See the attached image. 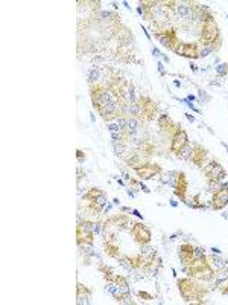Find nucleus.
<instances>
[{
    "label": "nucleus",
    "mask_w": 228,
    "mask_h": 305,
    "mask_svg": "<svg viewBox=\"0 0 228 305\" xmlns=\"http://www.w3.org/2000/svg\"><path fill=\"white\" fill-rule=\"evenodd\" d=\"M195 202H199V196H196V197H195ZM195 206H196V207H202V204H198V203H195Z\"/></svg>",
    "instance_id": "27"
},
{
    "label": "nucleus",
    "mask_w": 228,
    "mask_h": 305,
    "mask_svg": "<svg viewBox=\"0 0 228 305\" xmlns=\"http://www.w3.org/2000/svg\"><path fill=\"white\" fill-rule=\"evenodd\" d=\"M204 176H205V179L210 185H215L219 180H222L227 176V173L218 160H212L210 163H207L204 166Z\"/></svg>",
    "instance_id": "10"
},
{
    "label": "nucleus",
    "mask_w": 228,
    "mask_h": 305,
    "mask_svg": "<svg viewBox=\"0 0 228 305\" xmlns=\"http://www.w3.org/2000/svg\"><path fill=\"white\" fill-rule=\"evenodd\" d=\"M130 224V217L123 215V214H116L111 215L110 218H107L105 224H103V237L105 238H113L116 237L117 231L125 229Z\"/></svg>",
    "instance_id": "8"
},
{
    "label": "nucleus",
    "mask_w": 228,
    "mask_h": 305,
    "mask_svg": "<svg viewBox=\"0 0 228 305\" xmlns=\"http://www.w3.org/2000/svg\"><path fill=\"white\" fill-rule=\"evenodd\" d=\"M137 115H138L140 121H144V122L154 121L158 115V107L149 97L141 95L137 100Z\"/></svg>",
    "instance_id": "7"
},
{
    "label": "nucleus",
    "mask_w": 228,
    "mask_h": 305,
    "mask_svg": "<svg viewBox=\"0 0 228 305\" xmlns=\"http://www.w3.org/2000/svg\"><path fill=\"white\" fill-rule=\"evenodd\" d=\"M181 296L187 301V302H198L202 304L204 302V296L207 295V290L201 285H198L193 278H181L177 282Z\"/></svg>",
    "instance_id": "2"
},
{
    "label": "nucleus",
    "mask_w": 228,
    "mask_h": 305,
    "mask_svg": "<svg viewBox=\"0 0 228 305\" xmlns=\"http://www.w3.org/2000/svg\"><path fill=\"white\" fill-rule=\"evenodd\" d=\"M228 204V185L218 188L212 196V207L215 211H221Z\"/></svg>",
    "instance_id": "14"
},
{
    "label": "nucleus",
    "mask_w": 228,
    "mask_h": 305,
    "mask_svg": "<svg viewBox=\"0 0 228 305\" xmlns=\"http://www.w3.org/2000/svg\"><path fill=\"white\" fill-rule=\"evenodd\" d=\"M158 127L161 128L163 133H166V135H169V136H174L175 131L178 130V127L175 125V122H174L168 115H161V116L158 118Z\"/></svg>",
    "instance_id": "19"
},
{
    "label": "nucleus",
    "mask_w": 228,
    "mask_h": 305,
    "mask_svg": "<svg viewBox=\"0 0 228 305\" xmlns=\"http://www.w3.org/2000/svg\"><path fill=\"white\" fill-rule=\"evenodd\" d=\"M187 273L190 275V278L198 279V281H212L215 278V270L212 269V265L209 264L205 256L196 258L187 267Z\"/></svg>",
    "instance_id": "4"
},
{
    "label": "nucleus",
    "mask_w": 228,
    "mask_h": 305,
    "mask_svg": "<svg viewBox=\"0 0 228 305\" xmlns=\"http://www.w3.org/2000/svg\"><path fill=\"white\" fill-rule=\"evenodd\" d=\"M187 189H189V180L184 171H180L177 174V182H175V196L181 200L185 202V196H187Z\"/></svg>",
    "instance_id": "16"
},
{
    "label": "nucleus",
    "mask_w": 228,
    "mask_h": 305,
    "mask_svg": "<svg viewBox=\"0 0 228 305\" xmlns=\"http://www.w3.org/2000/svg\"><path fill=\"white\" fill-rule=\"evenodd\" d=\"M130 234L133 235V238H134V241H136L138 246H146V244H149V241H151V238H152V234H151V231L143 224V223H136V224H133L131 226V229H130Z\"/></svg>",
    "instance_id": "11"
},
{
    "label": "nucleus",
    "mask_w": 228,
    "mask_h": 305,
    "mask_svg": "<svg viewBox=\"0 0 228 305\" xmlns=\"http://www.w3.org/2000/svg\"><path fill=\"white\" fill-rule=\"evenodd\" d=\"M154 151H155V147H154V144L151 141H143L138 145V153L141 156H151V154H154Z\"/></svg>",
    "instance_id": "22"
},
{
    "label": "nucleus",
    "mask_w": 228,
    "mask_h": 305,
    "mask_svg": "<svg viewBox=\"0 0 228 305\" xmlns=\"http://www.w3.org/2000/svg\"><path fill=\"white\" fill-rule=\"evenodd\" d=\"M219 39V28L212 15L204 17V22L201 25V32H199V43L204 48H212L213 43Z\"/></svg>",
    "instance_id": "5"
},
{
    "label": "nucleus",
    "mask_w": 228,
    "mask_h": 305,
    "mask_svg": "<svg viewBox=\"0 0 228 305\" xmlns=\"http://www.w3.org/2000/svg\"><path fill=\"white\" fill-rule=\"evenodd\" d=\"M138 298H141L143 301H152L154 298L149 295V293H146V292H138Z\"/></svg>",
    "instance_id": "24"
},
{
    "label": "nucleus",
    "mask_w": 228,
    "mask_h": 305,
    "mask_svg": "<svg viewBox=\"0 0 228 305\" xmlns=\"http://www.w3.org/2000/svg\"><path fill=\"white\" fill-rule=\"evenodd\" d=\"M205 159H207V150L201 145H193V148L190 151V160L196 166H204Z\"/></svg>",
    "instance_id": "20"
},
{
    "label": "nucleus",
    "mask_w": 228,
    "mask_h": 305,
    "mask_svg": "<svg viewBox=\"0 0 228 305\" xmlns=\"http://www.w3.org/2000/svg\"><path fill=\"white\" fill-rule=\"evenodd\" d=\"M174 52H175L177 55H181V56H185V58H192V60H195V58L199 56V49H198L196 43L180 42V43L175 46Z\"/></svg>",
    "instance_id": "15"
},
{
    "label": "nucleus",
    "mask_w": 228,
    "mask_h": 305,
    "mask_svg": "<svg viewBox=\"0 0 228 305\" xmlns=\"http://www.w3.org/2000/svg\"><path fill=\"white\" fill-rule=\"evenodd\" d=\"M161 166L158 165V163H149V162H146V163H143L141 166H138L136 168V173L137 176L140 177V179H143V180H149V179H154V177H157L158 174H161Z\"/></svg>",
    "instance_id": "12"
},
{
    "label": "nucleus",
    "mask_w": 228,
    "mask_h": 305,
    "mask_svg": "<svg viewBox=\"0 0 228 305\" xmlns=\"http://www.w3.org/2000/svg\"><path fill=\"white\" fill-rule=\"evenodd\" d=\"M91 101L105 121H111L125 115V105L107 87V84L96 83L91 86Z\"/></svg>",
    "instance_id": "1"
},
{
    "label": "nucleus",
    "mask_w": 228,
    "mask_h": 305,
    "mask_svg": "<svg viewBox=\"0 0 228 305\" xmlns=\"http://www.w3.org/2000/svg\"><path fill=\"white\" fill-rule=\"evenodd\" d=\"M189 142V136L185 133V130H182L181 127H178V130L175 131V135L172 136V142H171V151L175 156H180L184 147Z\"/></svg>",
    "instance_id": "13"
},
{
    "label": "nucleus",
    "mask_w": 228,
    "mask_h": 305,
    "mask_svg": "<svg viewBox=\"0 0 228 305\" xmlns=\"http://www.w3.org/2000/svg\"><path fill=\"white\" fill-rule=\"evenodd\" d=\"M78 244L79 246H91L94 241V224L91 221H81L76 229Z\"/></svg>",
    "instance_id": "9"
},
{
    "label": "nucleus",
    "mask_w": 228,
    "mask_h": 305,
    "mask_svg": "<svg viewBox=\"0 0 228 305\" xmlns=\"http://www.w3.org/2000/svg\"><path fill=\"white\" fill-rule=\"evenodd\" d=\"M103 249H105V254L114 259H119L122 256V252H120V246L117 244V240L116 237L113 238H105L103 241Z\"/></svg>",
    "instance_id": "18"
},
{
    "label": "nucleus",
    "mask_w": 228,
    "mask_h": 305,
    "mask_svg": "<svg viewBox=\"0 0 228 305\" xmlns=\"http://www.w3.org/2000/svg\"><path fill=\"white\" fill-rule=\"evenodd\" d=\"M221 292H222L224 295H227L228 293V282L225 284V285H224V287H222V289H221Z\"/></svg>",
    "instance_id": "26"
},
{
    "label": "nucleus",
    "mask_w": 228,
    "mask_h": 305,
    "mask_svg": "<svg viewBox=\"0 0 228 305\" xmlns=\"http://www.w3.org/2000/svg\"><path fill=\"white\" fill-rule=\"evenodd\" d=\"M91 295V290L90 289H87L86 285H82V284H78V302H82V299H89Z\"/></svg>",
    "instance_id": "23"
},
{
    "label": "nucleus",
    "mask_w": 228,
    "mask_h": 305,
    "mask_svg": "<svg viewBox=\"0 0 228 305\" xmlns=\"http://www.w3.org/2000/svg\"><path fill=\"white\" fill-rule=\"evenodd\" d=\"M180 259H181L182 265L187 269L196 259V256H195V247L192 244H189V243L181 244V247H180Z\"/></svg>",
    "instance_id": "17"
},
{
    "label": "nucleus",
    "mask_w": 228,
    "mask_h": 305,
    "mask_svg": "<svg viewBox=\"0 0 228 305\" xmlns=\"http://www.w3.org/2000/svg\"><path fill=\"white\" fill-rule=\"evenodd\" d=\"M125 261L128 262V265L134 270H144L146 265V255L144 254H134L128 255L125 258Z\"/></svg>",
    "instance_id": "21"
},
{
    "label": "nucleus",
    "mask_w": 228,
    "mask_h": 305,
    "mask_svg": "<svg viewBox=\"0 0 228 305\" xmlns=\"http://www.w3.org/2000/svg\"><path fill=\"white\" fill-rule=\"evenodd\" d=\"M78 159H79V160H81V159H82V160H84V159H86V154H84V151H81V150H78Z\"/></svg>",
    "instance_id": "25"
},
{
    "label": "nucleus",
    "mask_w": 228,
    "mask_h": 305,
    "mask_svg": "<svg viewBox=\"0 0 228 305\" xmlns=\"http://www.w3.org/2000/svg\"><path fill=\"white\" fill-rule=\"evenodd\" d=\"M103 206H105V194L99 188H90L79 202V207L89 212V215H99Z\"/></svg>",
    "instance_id": "3"
},
{
    "label": "nucleus",
    "mask_w": 228,
    "mask_h": 305,
    "mask_svg": "<svg viewBox=\"0 0 228 305\" xmlns=\"http://www.w3.org/2000/svg\"><path fill=\"white\" fill-rule=\"evenodd\" d=\"M154 34L157 37V40L168 49L174 51L175 46L180 43L178 42V35L177 31L174 28H169L168 25H154Z\"/></svg>",
    "instance_id": "6"
}]
</instances>
